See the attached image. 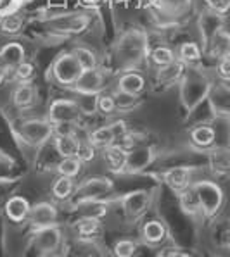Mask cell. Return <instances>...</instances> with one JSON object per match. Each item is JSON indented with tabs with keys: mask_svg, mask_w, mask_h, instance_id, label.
Wrapping results in <instances>:
<instances>
[{
	"mask_svg": "<svg viewBox=\"0 0 230 257\" xmlns=\"http://www.w3.org/2000/svg\"><path fill=\"white\" fill-rule=\"evenodd\" d=\"M82 117V110L76 100L68 98H59L50 104L49 109V121L52 124H76Z\"/></svg>",
	"mask_w": 230,
	"mask_h": 257,
	"instance_id": "1",
	"label": "cell"
},
{
	"mask_svg": "<svg viewBox=\"0 0 230 257\" xmlns=\"http://www.w3.org/2000/svg\"><path fill=\"white\" fill-rule=\"evenodd\" d=\"M54 80L61 85H74L76 80L80 78V74L83 73L80 62L76 61L73 52L62 54L59 55V59L54 62Z\"/></svg>",
	"mask_w": 230,
	"mask_h": 257,
	"instance_id": "2",
	"label": "cell"
},
{
	"mask_svg": "<svg viewBox=\"0 0 230 257\" xmlns=\"http://www.w3.org/2000/svg\"><path fill=\"white\" fill-rule=\"evenodd\" d=\"M19 135L30 145H42L54 135V124L45 119H28L19 128Z\"/></svg>",
	"mask_w": 230,
	"mask_h": 257,
	"instance_id": "3",
	"label": "cell"
},
{
	"mask_svg": "<svg viewBox=\"0 0 230 257\" xmlns=\"http://www.w3.org/2000/svg\"><path fill=\"white\" fill-rule=\"evenodd\" d=\"M194 188H196L197 197H199L201 211H203L206 216L216 214L221 202H223L221 188L218 187L216 183H213V181H199V183L194 185Z\"/></svg>",
	"mask_w": 230,
	"mask_h": 257,
	"instance_id": "4",
	"label": "cell"
},
{
	"mask_svg": "<svg viewBox=\"0 0 230 257\" xmlns=\"http://www.w3.org/2000/svg\"><path fill=\"white\" fill-rule=\"evenodd\" d=\"M126 135V126L123 121H116L111 122V124H104L101 128L94 130L89 137V142L94 145L95 149L97 147H108V145L116 144L120 138H123Z\"/></svg>",
	"mask_w": 230,
	"mask_h": 257,
	"instance_id": "5",
	"label": "cell"
},
{
	"mask_svg": "<svg viewBox=\"0 0 230 257\" xmlns=\"http://www.w3.org/2000/svg\"><path fill=\"white\" fill-rule=\"evenodd\" d=\"M74 88L78 93H101L104 90V76L97 68L83 71L80 74V78L74 83Z\"/></svg>",
	"mask_w": 230,
	"mask_h": 257,
	"instance_id": "6",
	"label": "cell"
},
{
	"mask_svg": "<svg viewBox=\"0 0 230 257\" xmlns=\"http://www.w3.org/2000/svg\"><path fill=\"white\" fill-rule=\"evenodd\" d=\"M149 204V193L144 190H137V192H130L123 197L121 207L125 214L128 217H138L145 212Z\"/></svg>",
	"mask_w": 230,
	"mask_h": 257,
	"instance_id": "7",
	"label": "cell"
},
{
	"mask_svg": "<svg viewBox=\"0 0 230 257\" xmlns=\"http://www.w3.org/2000/svg\"><path fill=\"white\" fill-rule=\"evenodd\" d=\"M55 207L52 204H47V202H42V204H37L30 209V214H28V221L33 224L35 228L42 230V228H49L54 224L55 221Z\"/></svg>",
	"mask_w": 230,
	"mask_h": 257,
	"instance_id": "8",
	"label": "cell"
},
{
	"mask_svg": "<svg viewBox=\"0 0 230 257\" xmlns=\"http://www.w3.org/2000/svg\"><path fill=\"white\" fill-rule=\"evenodd\" d=\"M190 168H185V166H177V168H172L163 175V180L168 185L173 192L182 193L184 190H187L190 187Z\"/></svg>",
	"mask_w": 230,
	"mask_h": 257,
	"instance_id": "9",
	"label": "cell"
},
{
	"mask_svg": "<svg viewBox=\"0 0 230 257\" xmlns=\"http://www.w3.org/2000/svg\"><path fill=\"white\" fill-rule=\"evenodd\" d=\"M111 190V181L106 178H90L87 183H83L78 190V200L87 202V200H95L97 197L106 195Z\"/></svg>",
	"mask_w": 230,
	"mask_h": 257,
	"instance_id": "10",
	"label": "cell"
},
{
	"mask_svg": "<svg viewBox=\"0 0 230 257\" xmlns=\"http://www.w3.org/2000/svg\"><path fill=\"white\" fill-rule=\"evenodd\" d=\"M54 145L62 159L64 157H76L82 140L74 133H54Z\"/></svg>",
	"mask_w": 230,
	"mask_h": 257,
	"instance_id": "11",
	"label": "cell"
},
{
	"mask_svg": "<svg viewBox=\"0 0 230 257\" xmlns=\"http://www.w3.org/2000/svg\"><path fill=\"white\" fill-rule=\"evenodd\" d=\"M154 157L152 149L149 147H135L128 152V159H126V168L125 171L137 173L142 171L144 168H147Z\"/></svg>",
	"mask_w": 230,
	"mask_h": 257,
	"instance_id": "12",
	"label": "cell"
},
{
	"mask_svg": "<svg viewBox=\"0 0 230 257\" xmlns=\"http://www.w3.org/2000/svg\"><path fill=\"white\" fill-rule=\"evenodd\" d=\"M104 157H106V163H108V166L111 168V171L121 173V171H125V168H126L128 150L120 144H113L104 149Z\"/></svg>",
	"mask_w": 230,
	"mask_h": 257,
	"instance_id": "13",
	"label": "cell"
},
{
	"mask_svg": "<svg viewBox=\"0 0 230 257\" xmlns=\"http://www.w3.org/2000/svg\"><path fill=\"white\" fill-rule=\"evenodd\" d=\"M25 57H26L25 47L18 42L7 43V45H4L2 50H0V59H2V62L9 69L18 68L21 62H25Z\"/></svg>",
	"mask_w": 230,
	"mask_h": 257,
	"instance_id": "14",
	"label": "cell"
},
{
	"mask_svg": "<svg viewBox=\"0 0 230 257\" xmlns=\"http://www.w3.org/2000/svg\"><path fill=\"white\" fill-rule=\"evenodd\" d=\"M185 73V64L182 61H173L170 64L163 66V68H158V74H156V80L161 85H175L178 83L182 76Z\"/></svg>",
	"mask_w": 230,
	"mask_h": 257,
	"instance_id": "15",
	"label": "cell"
},
{
	"mask_svg": "<svg viewBox=\"0 0 230 257\" xmlns=\"http://www.w3.org/2000/svg\"><path fill=\"white\" fill-rule=\"evenodd\" d=\"M61 242V233H59L57 228H42L40 231L35 235V245L40 250V254H45V252L55 250V247Z\"/></svg>",
	"mask_w": 230,
	"mask_h": 257,
	"instance_id": "16",
	"label": "cell"
},
{
	"mask_svg": "<svg viewBox=\"0 0 230 257\" xmlns=\"http://www.w3.org/2000/svg\"><path fill=\"white\" fill-rule=\"evenodd\" d=\"M209 168L216 176H230V150L213 149L209 152Z\"/></svg>",
	"mask_w": 230,
	"mask_h": 257,
	"instance_id": "17",
	"label": "cell"
},
{
	"mask_svg": "<svg viewBox=\"0 0 230 257\" xmlns=\"http://www.w3.org/2000/svg\"><path fill=\"white\" fill-rule=\"evenodd\" d=\"M30 202L25 199V197L16 195L13 199L7 200L6 204V214L13 223H23L25 219H28V214H30Z\"/></svg>",
	"mask_w": 230,
	"mask_h": 257,
	"instance_id": "18",
	"label": "cell"
},
{
	"mask_svg": "<svg viewBox=\"0 0 230 257\" xmlns=\"http://www.w3.org/2000/svg\"><path fill=\"white\" fill-rule=\"evenodd\" d=\"M35 100H37V92H35L31 83H18V86L13 92V102L18 109H30L33 107Z\"/></svg>",
	"mask_w": 230,
	"mask_h": 257,
	"instance_id": "19",
	"label": "cell"
},
{
	"mask_svg": "<svg viewBox=\"0 0 230 257\" xmlns=\"http://www.w3.org/2000/svg\"><path fill=\"white\" fill-rule=\"evenodd\" d=\"M201 30H203L204 43L208 45L213 40V37L221 31V14H218L211 9L208 13H204V16L201 18Z\"/></svg>",
	"mask_w": 230,
	"mask_h": 257,
	"instance_id": "20",
	"label": "cell"
},
{
	"mask_svg": "<svg viewBox=\"0 0 230 257\" xmlns=\"http://www.w3.org/2000/svg\"><path fill=\"white\" fill-rule=\"evenodd\" d=\"M144 86H145V80L138 73H133V71L125 73L118 80V90L130 95H138L144 90Z\"/></svg>",
	"mask_w": 230,
	"mask_h": 257,
	"instance_id": "21",
	"label": "cell"
},
{
	"mask_svg": "<svg viewBox=\"0 0 230 257\" xmlns=\"http://www.w3.org/2000/svg\"><path fill=\"white\" fill-rule=\"evenodd\" d=\"M190 140L194 142V145L199 149H209L215 144V130L208 124L196 126L190 133Z\"/></svg>",
	"mask_w": 230,
	"mask_h": 257,
	"instance_id": "22",
	"label": "cell"
},
{
	"mask_svg": "<svg viewBox=\"0 0 230 257\" xmlns=\"http://www.w3.org/2000/svg\"><path fill=\"white\" fill-rule=\"evenodd\" d=\"M208 49L211 50V54L216 55L218 59L227 57V55H230V35L221 30L220 33H216L215 37H213V40L208 43Z\"/></svg>",
	"mask_w": 230,
	"mask_h": 257,
	"instance_id": "23",
	"label": "cell"
},
{
	"mask_svg": "<svg viewBox=\"0 0 230 257\" xmlns=\"http://www.w3.org/2000/svg\"><path fill=\"white\" fill-rule=\"evenodd\" d=\"M180 195V205L182 209H184L185 212H189V214H196V212L201 211V202H199V197H197V192L196 188H187L184 190L182 193H178Z\"/></svg>",
	"mask_w": 230,
	"mask_h": 257,
	"instance_id": "24",
	"label": "cell"
},
{
	"mask_svg": "<svg viewBox=\"0 0 230 257\" xmlns=\"http://www.w3.org/2000/svg\"><path fill=\"white\" fill-rule=\"evenodd\" d=\"M180 61L185 66H196L201 61V50L194 42H185L180 45Z\"/></svg>",
	"mask_w": 230,
	"mask_h": 257,
	"instance_id": "25",
	"label": "cell"
},
{
	"mask_svg": "<svg viewBox=\"0 0 230 257\" xmlns=\"http://www.w3.org/2000/svg\"><path fill=\"white\" fill-rule=\"evenodd\" d=\"M74 190V183H73V178H68V176H61L55 180V183L52 185V195L55 199L59 200H66L71 197Z\"/></svg>",
	"mask_w": 230,
	"mask_h": 257,
	"instance_id": "26",
	"label": "cell"
},
{
	"mask_svg": "<svg viewBox=\"0 0 230 257\" xmlns=\"http://www.w3.org/2000/svg\"><path fill=\"white\" fill-rule=\"evenodd\" d=\"M142 235L149 243H160L165 238V226L160 221H147L142 228Z\"/></svg>",
	"mask_w": 230,
	"mask_h": 257,
	"instance_id": "27",
	"label": "cell"
},
{
	"mask_svg": "<svg viewBox=\"0 0 230 257\" xmlns=\"http://www.w3.org/2000/svg\"><path fill=\"white\" fill-rule=\"evenodd\" d=\"M82 161L78 157H64V159L59 163L57 171L61 176H68V178H76L80 175L82 169Z\"/></svg>",
	"mask_w": 230,
	"mask_h": 257,
	"instance_id": "28",
	"label": "cell"
},
{
	"mask_svg": "<svg viewBox=\"0 0 230 257\" xmlns=\"http://www.w3.org/2000/svg\"><path fill=\"white\" fill-rule=\"evenodd\" d=\"M73 54H74V57H76V61L80 62L83 71L97 68V57H95V54L92 50L85 49V47H78V49L73 50Z\"/></svg>",
	"mask_w": 230,
	"mask_h": 257,
	"instance_id": "29",
	"label": "cell"
},
{
	"mask_svg": "<svg viewBox=\"0 0 230 257\" xmlns=\"http://www.w3.org/2000/svg\"><path fill=\"white\" fill-rule=\"evenodd\" d=\"M23 28V18L18 14H6L0 19V30L7 35H16L19 33Z\"/></svg>",
	"mask_w": 230,
	"mask_h": 257,
	"instance_id": "30",
	"label": "cell"
},
{
	"mask_svg": "<svg viewBox=\"0 0 230 257\" xmlns=\"http://www.w3.org/2000/svg\"><path fill=\"white\" fill-rule=\"evenodd\" d=\"M150 61H152L158 68H163V66H166V64H170V62L175 61V54H173L172 49L161 45V47H156V49L150 52Z\"/></svg>",
	"mask_w": 230,
	"mask_h": 257,
	"instance_id": "31",
	"label": "cell"
},
{
	"mask_svg": "<svg viewBox=\"0 0 230 257\" xmlns=\"http://www.w3.org/2000/svg\"><path fill=\"white\" fill-rule=\"evenodd\" d=\"M113 98H114V104H116V109L118 110H128V109H133L137 104V95H130V93H125L121 90H116L113 93Z\"/></svg>",
	"mask_w": 230,
	"mask_h": 257,
	"instance_id": "32",
	"label": "cell"
},
{
	"mask_svg": "<svg viewBox=\"0 0 230 257\" xmlns=\"http://www.w3.org/2000/svg\"><path fill=\"white\" fill-rule=\"evenodd\" d=\"M76 230L82 236H94L99 230L97 217H80L76 223Z\"/></svg>",
	"mask_w": 230,
	"mask_h": 257,
	"instance_id": "33",
	"label": "cell"
},
{
	"mask_svg": "<svg viewBox=\"0 0 230 257\" xmlns=\"http://www.w3.org/2000/svg\"><path fill=\"white\" fill-rule=\"evenodd\" d=\"M35 74V68L31 62H21L18 68H14V80L18 83H30Z\"/></svg>",
	"mask_w": 230,
	"mask_h": 257,
	"instance_id": "34",
	"label": "cell"
},
{
	"mask_svg": "<svg viewBox=\"0 0 230 257\" xmlns=\"http://www.w3.org/2000/svg\"><path fill=\"white\" fill-rule=\"evenodd\" d=\"M190 0H158V6L161 7V11H168V13L178 14L184 13L189 7Z\"/></svg>",
	"mask_w": 230,
	"mask_h": 257,
	"instance_id": "35",
	"label": "cell"
},
{
	"mask_svg": "<svg viewBox=\"0 0 230 257\" xmlns=\"http://www.w3.org/2000/svg\"><path fill=\"white\" fill-rule=\"evenodd\" d=\"M82 95V98L78 100V105H80V110H82V114L83 112H87V114H90V112H95V109L99 110V95L97 93H80Z\"/></svg>",
	"mask_w": 230,
	"mask_h": 257,
	"instance_id": "36",
	"label": "cell"
},
{
	"mask_svg": "<svg viewBox=\"0 0 230 257\" xmlns=\"http://www.w3.org/2000/svg\"><path fill=\"white\" fill-rule=\"evenodd\" d=\"M114 255L116 257H133L135 255V243L132 240H120L114 245Z\"/></svg>",
	"mask_w": 230,
	"mask_h": 257,
	"instance_id": "37",
	"label": "cell"
},
{
	"mask_svg": "<svg viewBox=\"0 0 230 257\" xmlns=\"http://www.w3.org/2000/svg\"><path fill=\"white\" fill-rule=\"evenodd\" d=\"M76 157L82 161V163H90V161H94V157H95V147H94L92 144H90L89 140L82 142L80 150H78V156Z\"/></svg>",
	"mask_w": 230,
	"mask_h": 257,
	"instance_id": "38",
	"label": "cell"
},
{
	"mask_svg": "<svg viewBox=\"0 0 230 257\" xmlns=\"http://www.w3.org/2000/svg\"><path fill=\"white\" fill-rule=\"evenodd\" d=\"M99 110L104 114H111L116 110V104H114L113 95H99Z\"/></svg>",
	"mask_w": 230,
	"mask_h": 257,
	"instance_id": "39",
	"label": "cell"
},
{
	"mask_svg": "<svg viewBox=\"0 0 230 257\" xmlns=\"http://www.w3.org/2000/svg\"><path fill=\"white\" fill-rule=\"evenodd\" d=\"M208 7L218 14H225L230 9V0H206Z\"/></svg>",
	"mask_w": 230,
	"mask_h": 257,
	"instance_id": "40",
	"label": "cell"
},
{
	"mask_svg": "<svg viewBox=\"0 0 230 257\" xmlns=\"http://www.w3.org/2000/svg\"><path fill=\"white\" fill-rule=\"evenodd\" d=\"M218 74H220L221 80L230 81V55L220 59V62H218Z\"/></svg>",
	"mask_w": 230,
	"mask_h": 257,
	"instance_id": "41",
	"label": "cell"
},
{
	"mask_svg": "<svg viewBox=\"0 0 230 257\" xmlns=\"http://www.w3.org/2000/svg\"><path fill=\"white\" fill-rule=\"evenodd\" d=\"M166 257H189L187 254H184V252H170Z\"/></svg>",
	"mask_w": 230,
	"mask_h": 257,
	"instance_id": "42",
	"label": "cell"
},
{
	"mask_svg": "<svg viewBox=\"0 0 230 257\" xmlns=\"http://www.w3.org/2000/svg\"><path fill=\"white\" fill-rule=\"evenodd\" d=\"M228 247H230V231H228Z\"/></svg>",
	"mask_w": 230,
	"mask_h": 257,
	"instance_id": "43",
	"label": "cell"
},
{
	"mask_svg": "<svg viewBox=\"0 0 230 257\" xmlns=\"http://www.w3.org/2000/svg\"><path fill=\"white\" fill-rule=\"evenodd\" d=\"M0 2H2V0H0Z\"/></svg>",
	"mask_w": 230,
	"mask_h": 257,
	"instance_id": "44",
	"label": "cell"
}]
</instances>
